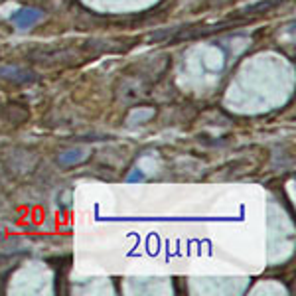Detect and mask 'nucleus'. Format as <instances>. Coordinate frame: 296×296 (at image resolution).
Returning <instances> with one entry per match:
<instances>
[{
  "instance_id": "1",
  "label": "nucleus",
  "mask_w": 296,
  "mask_h": 296,
  "mask_svg": "<svg viewBox=\"0 0 296 296\" xmlns=\"http://www.w3.org/2000/svg\"><path fill=\"white\" fill-rule=\"evenodd\" d=\"M40 18H42V12L36 10V8H20V10L12 16V22H14L20 30H26V28H32Z\"/></svg>"
},
{
  "instance_id": "2",
  "label": "nucleus",
  "mask_w": 296,
  "mask_h": 296,
  "mask_svg": "<svg viewBox=\"0 0 296 296\" xmlns=\"http://www.w3.org/2000/svg\"><path fill=\"white\" fill-rule=\"evenodd\" d=\"M83 156H85V152H83V150H67L66 154L59 156V162H62L64 166H71V164L81 162V160H83Z\"/></svg>"
}]
</instances>
